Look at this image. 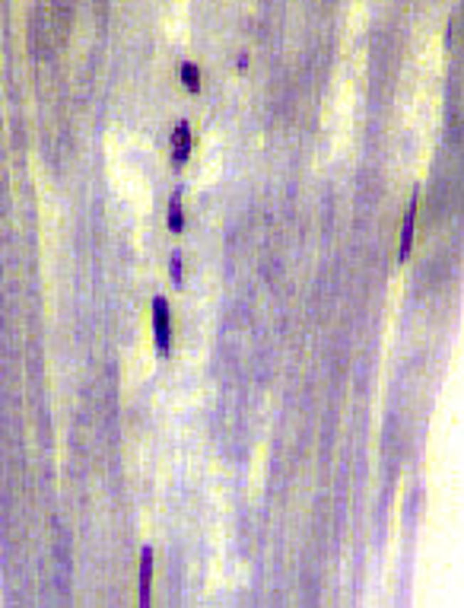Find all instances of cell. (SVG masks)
<instances>
[{"label": "cell", "instance_id": "cell-5", "mask_svg": "<svg viewBox=\"0 0 464 608\" xmlns=\"http://www.w3.org/2000/svg\"><path fill=\"white\" fill-rule=\"evenodd\" d=\"M181 227H185V217H181V195L175 191V195L169 197V230H172V233H181Z\"/></svg>", "mask_w": 464, "mask_h": 608}, {"label": "cell", "instance_id": "cell-2", "mask_svg": "<svg viewBox=\"0 0 464 608\" xmlns=\"http://www.w3.org/2000/svg\"><path fill=\"white\" fill-rule=\"evenodd\" d=\"M413 217H417V197L407 204L404 230H401V249H398V258H401V262H407V255H411V245H413Z\"/></svg>", "mask_w": 464, "mask_h": 608}, {"label": "cell", "instance_id": "cell-1", "mask_svg": "<svg viewBox=\"0 0 464 608\" xmlns=\"http://www.w3.org/2000/svg\"><path fill=\"white\" fill-rule=\"evenodd\" d=\"M153 334H156V347L166 357L169 354V338H172V319H169V303L162 297L153 299Z\"/></svg>", "mask_w": 464, "mask_h": 608}, {"label": "cell", "instance_id": "cell-4", "mask_svg": "<svg viewBox=\"0 0 464 608\" xmlns=\"http://www.w3.org/2000/svg\"><path fill=\"white\" fill-rule=\"evenodd\" d=\"M149 577H153V548L140 555V605H149Z\"/></svg>", "mask_w": 464, "mask_h": 608}, {"label": "cell", "instance_id": "cell-6", "mask_svg": "<svg viewBox=\"0 0 464 608\" xmlns=\"http://www.w3.org/2000/svg\"><path fill=\"white\" fill-rule=\"evenodd\" d=\"M181 73H185V83H188V90H197V67L185 64V67H181Z\"/></svg>", "mask_w": 464, "mask_h": 608}, {"label": "cell", "instance_id": "cell-3", "mask_svg": "<svg viewBox=\"0 0 464 608\" xmlns=\"http://www.w3.org/2000/svg\"><path fill=\"white\" fill-rule=\"evenodd\" d=\"M172 160H175V166H185L188 163V156H191V131H188V125H179V131H175V138H172Z\"/></svg>", "mask_w": 464, "mask_h": 608}, {"label": "cell", "instance_id": "cell-7", "mask_svg": "<svg viewBox=\"0 0 464 608\" xmlns=\"http://www.w3.org/2000/svg\"><path fill=\"white\" fill-rule=\"evenodd\" d=\"M172 284H181V258H179V252L172 255Z\"/></svg>", "mask_w": 464, "mask_h": 608}]
</instances>
